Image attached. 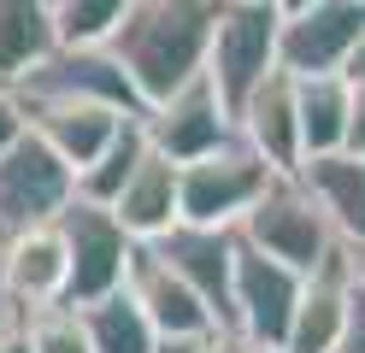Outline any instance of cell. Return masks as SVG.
<instances>
[{
    "mask_svg": "<svg viewBox=\"0 0 365 353\" xmlns=\"http://www.w3.org/2000/svg\"><path fill=\"white\" fill-rule=\"evenodd\" d=\"M212 24H218V0H130L106 47L130 71L135 94L159 106L165 94H177L189 77L207 71Z\"/></svg>",
    "mask_w": 365,
    "mask_h": 353,
    "instance_id": "obj_1",
    "label": "cell"
},
{
    "mask_svg": "<svg viewBox=\"0 0 365 353\" xmlns=\"http://www.w3.org/2000/svg\"><path fill=\"white\" fill-rule=\"evenodd\" d=\"M12 88H18V101H24V112L30 106H53V101H101V106H118L130 118L148 112V101L135 94L130 71L112 59L106 41H59L53 53L36 71H24Z\"/></svg>",
    "mask_w": 365,
    "mask_h": 353,
    "instance_id": "obj_2",
    "label": "cell"
},
{
    "mask_svg": "<svg viewBox=\"0 0 365 353\" xmlns=\"http://www.w3.org/2000/svg\"><path fill=\"white\" fill-rule=\"evenodd\" d=\"M277 41H283V12L271 6V0H218L207 77L218 83L230 112L277 71Z\"/></svg>",
    "mask_w": 365,
    "mask_h": 353,
    "instance_id": "obj_3",
    "label": "cell"
},
{
    "mask_svg": "<svg viewBox=\"0 0 365 353\" xmlns=\"http://www.w3.org/2000/svg\"><path fill=\"white\" fill-rule=\"evenodd\" d=\"M236 235H247L259 253L283 259V265H294V271H318L341 247L330 218H324V206L312 200V188L301 177H277V183H271L265 195L254 200V212L242 218Z\"/></svg>",
    "mask_w": 365,
    "mask_h": 353,
    "instance_id": "obj_4",
    "label": "cell"
},
{
    "mask_svg": "<svg viewBox=\"0 0 365 353\" xmlns=\"http://www.w3.org/2000/svg\"><path fill=\"white\" fill-rule=\"evenodd\" d=\"M271 183H277V171L236 135V141H224L218 153L182 165V224L242 230V218L254 212V200Z\"/></svg>",
    "mask_w": 365,
    "mask_h": 353,
    "instance_id": "obj_5",
    "label": "cell"
},
{
    "mask_svg": "<svg viewBox=\"0 0 365 353\" xmlns=\"http://www.w3.org/2000/svg\"><path fill=\"white\" fill-rule=\"evenodd\" d=\"M77 200V171L36 130H24L0 153V242L30 224H53Z\"/></svg>",
    "mask_w": 365,
    "mask_h": 353,
    "instance_id": "obj_6",
    "label": "cell"
},
{
    "mask_svg": "<svg viewBox=\"0 0 365 353\" xmlns=\"http://www.w3.org/2000/svg\"><path fill=\"white\" fill-rule=\"evenodd\" d=\"M59 235H65V253H71V306H88L112 289H124L130 259H135V235L118 224L112 206H95L77 195L59 212Z\"/></svg>",
    "mask_w": 365,
    "mask_h": 353,
    "instance_id": "obj_7",
    "label": "cell"
},
{
    "mask_svg": "<svg viewBox=\"0 0 365 353\" xmlns=\"http://www.w3.org/2000/svg\"><path fill=\"white\" fill-rule=\"evenodd\" d=\"M142 130H148V141H153L165 159L189 165V159L218 153L224 141H236V112L224 106L218 83L200 71V77H189L177 94H165L159 106L142 112Z\"/></svg>",
    "mask_w": 365,
    "mask_h": 353,
    "instance_id": "obj_8",
    "label": "cell"
},
{
    "mask_svg": "<svg viewBox=\"0 0 365 353\" xmlns=\"http://www.w3.org/2000/svg\"><path fill=\"white\" fill-rule=\"evenodd\" d=\"M301 282H307V271L283 265V259L259 253L247 235H236V329L247 342L283 353L294 300H301Z\"/></svg>",
    "mask_w": 365,
    "mask_h": 353,
    "instance_id": "obj_9",
    "label": "cell"
},
{
    "mask_svg": "<svg viewBox=\"0 0 365 353\" xmlns=\"http://www.w3.org/2000/svg\"><path fill=\"white\" fill-rule=\"evenodd\" d=\"M124 289L142 300V312L153 318V329H159L165 342H200V336H212V329H224L218 312L200 300V289H195V282L182 277L153 242H135V259H130Z\"/></svg>",
    "mask_w": 365,
    "mask_h": 353,
    "instance_id": "obj_10",
    "label": "cell"
},
{
    "mask_svg": "<svg viewBox=\"0 0 365 353\" xmlns=\"http://www.w3.org/2000/svg\"><path fill=\"white\" fill-rule=\"evenodd\" d=\"M359 36H365V0H312L307 12L283 18L277 65L289 77H324V71L348 65Z\"/></svg>",
    "mask_w": 365,
    "mask_h": 353,
    "instance_id": "obj_11",
    "label": "cell"
},
{
    "mask_svg": "<svg viewBox=\"0 0 365 353\" xmlns=\"http://www.w3.org/2000/svg\"><path fill=\"white\" fill-rule=\"evenodd\" d=\"M236 135L254 148L277 177H301L307 165V141H301V94H294V77L277 65L271 77L236 106Z\"/></svg>",
    "mask_w": 365,
    "mask_h": 353,
    "instance_id": "obj_12",
    "label": "cell"
},
{
    "mask_svg": "<svg viewBox=\"0 0 365 353\" xmlns=\"http://www.w3.org/2000/svg\"><path fill=\"white\" fill-rule=\"evenodd\" d=\"M0 282L18 312H36V306H59L71 300V253H65L59 218L53 224H30L0 242Z\"/></svg>",
    "mask_w": 365,
    "mask_h": 353,
    "instance_id": "obj_13",
    "label": "cell"
},
{
    "mask_svg": "<svg viewBox=\"0 0 365 353\" xmlns=\"http://www.w3.org/2000/svg\"><path fill=\"white\" fill-rule=\"evenodd\" d=\"M200 289V300L218 312L224 329H236V230H207V224H177L171 235L153 242Z\"/></svg>",
    "mask_w": 365,
    "mask_h": 353,
    "instance_id": "obj_14",
    "label": "cell"
},
{
    "mask_svg": "<svg viewBox=\"0 0 365 353\" xmlns=\"http://www.w3.org/2000/svg\"><path fill=\"white\" fill-rule=\"evenodd\" d=\"M348 300H354V253L336 247L318 271H307L301 300H294L283 353H336L341 324H348Z\"/></svg>",
    "mask_w": 365,
    "mask_h": 353,
    "instance_id": "obj_15",
    "label": "cell"
},
{
    "mask_svg": "<svg viewBox=\"0 0 365 353\" xmlns=\"http://www.w3.org/2000/svg\"><path fill=\"white\" fill-rule=\"evenodd\" d=\"M118 224L135 235V242H159V235H171L182 224V165L165 159L159 148H148V159L135 165V177L118 188Z\"/></svg>",
    "mask_w": 365,
    "mask_h": 353,
    "instance_id": "obj_16",
    "label": "cell"
},
{
    "mask_svg": "<svg viewBox=\"0 0 365 353\" xmlns=\"http://www.w3.org/2000/svg\"><path fill=\"white\" fill-rule=\"evenodd\" d=\"M130 124V112L118 106H101V101H53V106H30V130L48 141V148L71 165V171H83V165H95L112 135H118Z\"/></svg>",
    "mask_w": 365,
    "mask_h": 353,
    "instance_id": "obj_17",
    "label": "cell"
},
{
    "mask_svg": "<svg viewBox=\"0 0 365 353\" xmlns=\"http://www.w3.org/2000/svg\"><path fill=\"white\" fill-rule=\"evenodd\" d=\"M301 183L312 188V200L324 206V218L336 230L341 247H365V153H318L301 165Z\"/></svg>",
    "mask_w": 365,
    "mask_h": 353,
    "instance_id": "obj_18",
    "label": "cell"
},
{
    "mask_svg": "<svg viewBox=\"0 0 365 353\" xmlns=\"http://www.w3.org/2000/svg\"><path fill=\"white\" fill-rule=\"evenodd\" d=\"M59 47L53 0H0V83H18Z\"/></svg>",
    "mask_w": 365,
    "mask_h": 353,
    "instance_id": "obj_19",
    "label": "cell"
},
{
    "mask_svg": "<svg viewBox=\"0 0 365 353\" xmlns=\"http://www.w3.org/2000/svg\"><path fill=\"white\" fill-rule=\"evenodd\" d=\"M294 94H301V141H307V159L348 148L354 83L341 77V71H324V77H294Z\"/></svg>",
    "mask_w": 365,
    "mask_h": 353,
    "instance_id": "obj_20",
    "label": "cell"
},
{
    "mask_svg": "<svg viewBox=\"0 0 365 353\" xmlns=\"http://www.w3.org/2000/svg\"><path fill=\"white\" fill-rule=\"evenodd\" d=\"M77 312H83V329L95 342V353H165V336L153 329V318L142 312V300L130 289H112L101 300L77 306Z\"/></svg>",
    "mask_w": 365,
    "mask_h": 353,
    "instance_id": "obj_21",
    "label": "cell"
},
{
    "mask_svg": "<svg viewBox=\"0 0 365 353\" xmlns=\"http://www.w3.org/2000/svg\"><path fill=\"white\" fill-rule=\"evenodd\" d=\"M148 148H153V141H148V130H142V118H130V124L112 135V148H106L95 165H83V171H77V195L95 200V206H112V200H118V188L135 177V165L148 159Z\"/></svg>",
    "mask_w": 365,
    "mask_h": 353,
    "instance_id": "obj_22",
    "label": "cell"
},
{
    "mask_svg": "<svg viewBox=\"0 0 365 353\" xmlns=\"http://www.w3.org/2000/svg\"><path fill=\"white\" fill-rule=\"evenodd\" d=\"M24 329H30V353H95V342L83 329V312L71 300L24 312Z\"/></svg>",
    "mask_w": 365,
    "mask_h": 353,
    "instance_id": "obj_23",
    "label": "cell"
},
{
    "mask_svg": "<svg viewBox=\"0 0 365 353\" xmlns=\"http://www.w3.org/2000/svg\"><path fill=\"white\" fill-rule=\"evenodd\" d=\"M130 0H53L59 41H106Z\"/></svg>",
    "mask_w": 365,
    "mask_h": 353,
    "instance_id": "obj_24",
    "label": "cell"
},
{
    "mask_svg": "<svg viewBox=\"0 0 365 353\" xmlns=\"http://www.w3.org/2000/svg\"><path fill=\"white\" fill-rule=\"evenodd\" d=\"M30 130V112H24V101H18V88L12 83H0V153L12 148L18 135Z\"/></svg>",
    "mask_w": 365,
    "mask_h": 353,
    "instance_id": "obj_25",
    "label": "cell"
},
{
    "mask_svg": "<svg viewBox=\"0 0 365 353\" xmlns=\"http://www.w3.org/2000/svg\"><path fill=\"white\" fill-rule=\"evenodd\" d=\"M336 353H365V282L354 277V300H348V324H341Z\"/></svg>",
    "mask_w": 365,
    "mask_h": 353,
    "instance_id": "obj_26",
    "label": "cell"
},
{
    "mask_svg": "<svg viewBox=\"0 0 365 353\" xmlns=\"http://www.w3.org/2000/svg\"><path fill=\"white\" fill-rule=\"evenodd\" d=\"M348 153H365V88H354V112H348Z\"/></svg>",
    "mask_w": 365,
    "mask_h": 353,
    "instance_id": "obj_27",
    "label": "cell"
},
{
    "mask_svg": "<svg viewBox=\"0 0 365 353\" xmlns=\"http://www.w3.org/2000/svg\"><path fill=\"white\" fill-rule=\"evenodd\" d=\"M0 353H30V329H24V318H12L6 329H0Z\"/></svg>",
    "mask_w": 365,
    "mask_h": 353,
    "instance_id": "obj_28",
    "label": "cell"
},
{
    "mask_svg": "<svg viewBox=\"0 0 365 353\" xmlns=\"http://www.w3.org/2000/svg\"><path fill=\"white\" fill-rule=\"evenodd\" d=\"M341 77H348L354 88H365V36H359V47L348 53V65H341Z\"/></svg>",
    "mask_w": 365,
    "mask_h": 353,
    "instance_id": "obj_29",
    "label": "cell"
},
{
    "mask_svg": "<svg viewBox=\"0 0 365 353\" xmlns=\"http://www.w3.org/2000/svg\"><path fill=\"white\" fill-rule=\"evenodd\" d=\"M12 318H24V312H18V306H12V295H6V282H0V329H6Z\"/></svg>",
    "mask_w": 365,
    "mask_h": 353,
    "instance_id": "obj_30",
    "label": "cell"
},
{
    "mask_svg": "<svg viewBox=\"0 0 365 353\" xmlns=\"http://www.w3.org/2000/svg\"><path fill=\"white\" fill-rule=\"evenodd\" d=\"M271 6H277L283 18H294V12H307V6H312V0H271Z\"/></svg>",
    "mask_w": 365,
    "mask_h": 353,
    "instance_id": "obj_31",
    "label": "cell"
},
{
    "mask_svg": "<svg viewBox=\"0 0 365 353\" xmlns=\"http://www.w3.org/2000/svg\"><path fill=\"white\" fill-rule=\"evenodd\" d=\"M348 253H354V277L365 282V247H348Z\"/></svg>",
    "mask_w": 365,
    "mask_h": 353,
    "instance_id": "obj_32",
    "label": "cell"
}]
</instances>
